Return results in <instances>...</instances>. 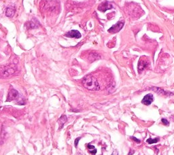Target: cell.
<instances>
[{
  "mask_svg": "<svg viewBox=\"0 0 174 155\" xmlns=\"http://www.w3.org/2000/svg\"><path fill=\"white\" fill-rule=\"evenodd\" d=\"M82 83L84 87V88L89 90V91H98L100 88V87H99V84L97 79L95 77L93 76H86L84 78L82 79Z\"/></svg>",
  "mask_w": 174,
  "mask_h": 155,
  "instance_id": "obj_1",
  "label": "cell"
},
{
  "mask_svg": "<svg viewBox=\"0 0 174 155\" xmlns=\"http://www.w3.org/2000/svg\"><path fill=\"white\" fill-rule=\"evenodd\" d=\"M16 71V67L13 65L6 66L0 69V78H8L13 75Z\"/></svg>",
  "mask_w": 174,
  "mask_h": 155,
  "instance_id": "obj_2",
  "label": "cell"
},
{
  "mask_svg": "<svg viewBox=\"0 0 174 155\" xmlns=\"http://www.w3.org/2000/svg\"><path fill=\"white\" fill-rule=\"evenodd\" d=\"M125 23L123 21H119L116 24L113 25L112 27H110L108 29V32L110 33H116L120 31L123 27Z\"/></svg>",
  "mask_w": 174,
  "mask_h": 155,
  "instance_id": "obj_3",
  "label": "cell"
},
{
  "mask_svg": "<svg viewBox=\"0 0 174 155\" xmlns=\"http://www.w3.org/2000/svg\"><path fill=\"white\" fill-rule=\"evenodd\" d=\"M18 97H19V93H18V92L17 91V90L12 89L9 91L6 101H14V100L17 99Z\"/></svg>",
  "mask_w": 174,
  "mask_h": 155,
  "instance_id": "obj_4",
  "label": "cell"
},
{
  "mask_svg": "<svg viewBox=\"0 0 174 155\" xmlns=\"http://www.w3.org/2000/svg\"><path fill=\"white\" fill-rule=\"evenodd\" d=\"M113 8L112 5L110 3H109L108 1H105L103 3H101L100 5L99 6L98 10L101 12H105L108 10H110Z\"/></svg>",
  "mask_w": 174,
  "mask_h": 155,
  "instance_id": "obj_5",
  "label": "cell"
},
{
  "mask_svg": "<svg viewBox=\"0 0 174 155\" xmlns=\"http://www.w3.org/2000/svg\"><path fill=\"white\" fill-rule=\"evenodd\" d=\"M153 101H154V97H153L152 94L149 93L148 95H145L143 99L141 100V103L144 104L145 106H149L152 103Z\"/></svg>",
  "mask_w": 174,
  "mask_h": 155,
  "instance_id": "obj_6",
  "label": "cell"
},
{
  "mask_svg": "<svg viewBox=\"0 0 174 155\" xmlns=\"http://www.w3.org/2000/svg\"><path fill=\"white\" fill-rule=\"evenodd\" d=\"M150 89L152 90L155 92H156V93L158 94H159V95H167V96H171V95H173V93H171V92H168V91H165V90L162 89L161 88H158V87H151V88H150Z\"/></svg>",
  "mask_w": 174,
  "mask_h": 155,
  "instance_id": "obj_7",
  "label": "cell"
},
{
  "mask_svg": "<svg viewBox=\"0 0 174 155\" xmlns=\"http://www.w3.org/2000/svg\"><path fill=\"white\" fill-rule=\"evenodd\" d=\"M65 36L68 38L78 39V38H81V33L77 30H72V31H70L67 33L65 34Z\"/></svg>",
  "mask_w": 174,
  "mask_h": 155,
  "instance_id": "obj_8",
  "label": "cell"
},
{
  "mask_svg": "<svg viewBox=\"0 0 174 155\" xmlns=\"http://www.w3.org/2000/svg\"><path fill=\"white\" fill-rule=\"evenodd\" d=\"M67 121H68V118H67L65 115H62L61 117L59 118L57 121L58 124H59V129H61L63 127V126L65 124Z\"/></svg>",
  "mask_w": 174,
  "mask_h": 155,
  "instance_id": "obj_9",
  "label": "cell"
},
{
  "mask_svg": "<svg viewBox=\"0 0 174 155\" xmlns=\"http://www.w3.org/2000/svg\"><path fill=\"white\" fill-rule=\"evenodd\" d=\"M15 14V8L12 6H9L6 8V15L7 17H12Z\"/></svg>",
  "mask_w": 174,
  "mask_h": 155,
  "instance_id": "obj_10",
  "label": "cell"
},
{
  "mask_svg": "<svg viewBox=\"0 0 174 155\" xmlns=\"http://www.w3.org/2000/svg\"><path fill=\"white\" fill-rule=\"evenodd\" d=\"M146 67H147V62L144 60H140L139 64H138V72H139V73H140L141 71L142 72Z\"/></svg>",
  "mask_w": 174,
  "mask_h": 155,
  "instance_id": "obj_11",
  "label": "cell"
},
{
  "mask_svg": "<svg viewBox=\"0 0 174 155\" xmlns=\"http://www.w3.org/2000/svg\"><path fill=\"white\" fill-rule=\"evenodd\" d=\"M99 59H100V56L97 53H95V52H91L89 56V59L90 62H93L94 61L97 60Z\"/></svg>",
  "mask_w": 174,
  "mask_h": 155,
  "instance_id": "obj_12",
  "label": "cell"
},
{
  "mask_svg": "<svg viewBox=\"0 0 174 155\" xmlns=\"http://www.w3.org/2000/svg\"><path fill=\"white\" fill-rule=\"evenodd\" d=\"M87 148L89 149V151L90 154L95 155V154L97 153V149H96L95 148V146H93L90 145V144H88V145H87Z\"/></svg>",
  "mask_w": 174,
  "mask_h": 155,
  "instance_id": "obj_13",
  "label": "cell"
},
{
  "mask_svg": "<svg viewBox=\"0 0 174 155\" xmlns=\"http://www.w3.org/2000/svg\"><path fill=\"white\" fill-rule=\"evenodd\" d=\"M37 24H39V23H38L37 21H30L29 23V29H34V28L37 27H38Z\"/></svg>",
  "mask_w": 174,
  "mask_h": 155,
  "instance_id": "obj_14",
  "label": "cell"
},
{
  "mask_svg": "<svg viewBox=\"0 0 174 155\" xmlns=\"http://www.w3.org/2000/svg\"><path fill=\"white\" fill-rule=\"evenodd\" d=\"M159 141V138H155V139H152V138H149L147 139L146 142L149 144H155V143H157Z\"/></svg>",
  "mask_w": 174,
  "mask_h": 155,
  "instance_id": "obj_15",
  "label": "cell"
},
{
  "mask_svg": "<svg viewBox=\"0 0 174 155\" xmlns=\"http://www.w3.org/2000/svg\"><path fill=\"white\" fill-rule=\"evenodd\" d=\"M161 122H162V123H163L164 125L168 126L169 124V121H168L167 119H165V118H162V119H161Z\"/></svg>",
  "mask_w": 174,
  "mask_h": 155,
  "instance_id": "obj_16",
  "label": "cell"
},
{
  "mask_svg": "<svg viewBox=\"0 0 174 155\" xmlns=\"http://www.w3.org/2000/svg\"><path fill=\"white\" fill-rule=\"evenodd\" d=\"M131 138L133 141L136 142V143H137V144H140V143H141V140H140V139H138L136 138L135 137H133V136H132V137H131Z\"/></svg>",
  "mask_w": 174,
  "mask_h": 155,
  "instance_id": "obj_17",
  "label": "cell"
},
{
  "mask_svg": "<svg viewBox=\"0 0 174 155\" xmlns=\"http://www.w3.org/2000/svg\"><path fill=\"white\" fill-rule=\"evenodd\" d=\"M80 139V137H78V138L76 139V140H75V146L77 147L78 144V142Z\"/></svg>",
  "mask_w": 174,
  "mask_h": 155,
  "instance_id": "obj_18",
  "label": "cell"
},
{
  "mask_svg": "<svg viewBox=\"0 0 174 155\" xmlns=\"http://www.w3.org/2000/svg\"><path fill=\"white\" fill-rule=\"evenodd\" d=\"M112 155H118V152L117 150H114L113 152H112Z\"/></svg>",
  "mask_w": 174,
  "mask_h": 155,
  "instance_id": "obj_19",
  "label": "cell"
},
{
  "mask_svg": "<svg viewBox=\"0 0 174 155\" xmlns=\"http://www.w3.org/2000/svg\"><path fill=\"white\" fill-rule=\"evenodd\" d=\"M134 153H135V151H134V150H130L129 155H133Z\"/></svg>",
  "mask_w": 174,
  "mask_h": 155,
  "instance_id": "obj_20",
  "label": "cell"
}]
</instances>
